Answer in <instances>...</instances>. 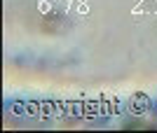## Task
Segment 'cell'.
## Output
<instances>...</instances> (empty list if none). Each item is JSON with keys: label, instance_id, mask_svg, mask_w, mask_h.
I'll list each match as a JSON object with an SVG mask.
<instances>
[{"label": "cell", "instance_id": "8992f818", "mask_svg": "<svg viewBox=\"0 0 157 133\" xmlns=\"http://www.w3.org/2000/svg\"><path fill=\"white\" fill-rule=\"evenodd\" d=\"M78 2H89V0H78Z\"/></svg>", "mask_w": 157, "mask_h": 133}, {"label": "cell", "instance_id": "277c9868", "mask_svg": "<svg viewBox=\"0 0 157 133\" xmlns=\"http://www.w3.org/2000/svg\"><path fill=\"white\" fill-rule=\"evenodd\" d=\"M71 5H73V0H61V7H63L66 12H68V9H71Z\"/></svg>", "mask_w": 157, "mask_h": 133}, {"label": "cell", "instance_id": "5b68a950", "mask_svg": "<svg viewBox=\"0 0 157 133\" xmlns=\"http://www.w3.org/2000/svg\"><path fill=\"white\" fill-rule=\"evenodd\" d=\"M155 14H157V0H155Z\"/></svg>", "mask_w": 157, "mask_h": 133}, {"label": "cell", "instance_id": "7a4b0ae2", "mask_svg": "<svg viewBox=\"0 0 157 133\" xmlns=\"http://www.w3.org/2000/svg\"><path fill=\"white\" fill-rule=\"evenodd\" d=\"M78 14H89V2H78Z\"/></svg>", "mask_w": 157, "mask_h": 133}, {"label": "cell", "instance_id": "3957f363", "mask_svg": "<svg viewBox=\"0 0 157 133\" xmlns=\"http://www.w3.org/2000/svg\"><path fill=\"white\" fill-rule=\"evenodd\" d=\"M141 5H143V0H134V7H131V14H141V12H143V7H141Z\"/></svg>", "mask_w": 157, "mask_h": 133}, {"label": "cell", "instance_id": "6da1fadb", "mask_svg": "<svg viewBox=\"0 0 157 133\" xmlns=\"http://www.w3.org/2000/svg\"><path fill=\"white\" fill-rule=\"evenodd\" d=\"M38 12L40 14H49L52 12V2H49V0H38Z\"/></svg>", "mask_w": 157, "mask_h": 133}]
</instances>
